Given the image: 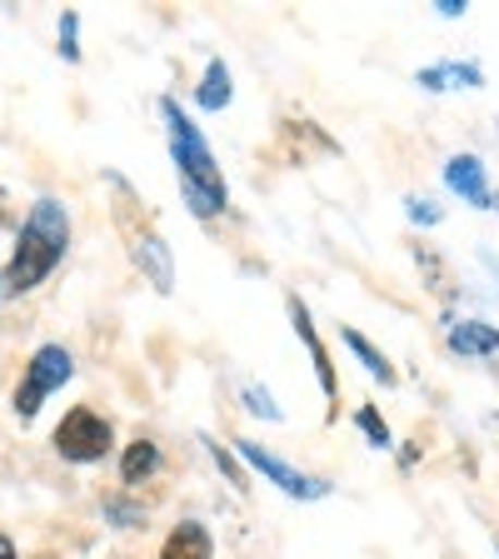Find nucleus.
Listing matches in <instances>:
<instances>
[{
	"mask_svg": "<svg viewBox=\"0 0 499 559\" xmlns=\"http://www.w3.org/2000/svg\"><path fill=\"white\" fill-rule=\"evenodd\" d=\"M290 320H295V335H300V340H305L309 360H315V375H320L325 394H334V369H330V355H325L320 335H315V325H309V309L300 305V300H290Z\"/></svg>",
	"mask_w": 499,
	"mask_h": 559,
	"instance_id": "0eeeda50",
	"label": "nucleus"
},
{
	"mask_svg": "<svg viewBox=\"0 0 499 559\" xmlns=\"http://www.w3.org/2000/svg\"><path fill=\"white\" fill-rule=\"evenodd\" d=\"M65 380H71V355H65V350H60V345H46L36 360H31V375H25V390L15 394V410H21V415L31 420V415H36V410H40V400H46V394L56 390V385H65Z\"/></svg>",
	"mask_w": 499,
	"mask_h": 559,
	"instance_id": "20e7f679",
	"label": "nucleus"
},
{
	"mask_svg": "<svg viewBox=\"0 0 499 559\" xmlns=\"http://www.w3.org/2000/svg\"><path fill=\"white\" fill-rule=\"evenodd\" d=\"M240 454H245V460L255 464L265 479H275L285 495H295V500H320L325 489H330L325 479H309V475H300V470H290L285 460H275V454L265 450V445H255V440H240Z\"/></svg>",
	"mask_w": 499,
	"mask_h": 559,
	"instance_id": "39448f33",
	"label": "nucleus"
},
{
	"mask_svg": "<svg viewBox=\"0 0 499 559\" xmlns=\"http://www.w3.org/2000/svg\"><path fill=\"white\" fill-rule=\"evenodd\" d=\"M445 180H450V191H460L470 205H479V210H489V185H485V166H479L475 155H454L450 166H445Z\"/></svg>",
	"mask_w": 499,
	"mask_h": 559,
	"instance_id": "423d86ee",
	"label": "nucleus"
},
{
	"mask_svg": "<svg viewBox=\"0 0 499 559\" xmlns=\"http://www.w3.org/2000/svg\"><path fill=\"white\" fill-rule=\"evenodd\" d=\"M56 450L65 454V460H100V454L110 450V425L100 415H90V410H71L65 415V425L56 429Z\"/></svg>",
	"mask_w": 499,
	"mask_h": 559,
	"instance_id": "7ed1b4c3",
	"label": "nucleus"
},
{
	"mask_svg": "<svg viewBox=\"0 0 499 559\" xmlns=\"http://www.w3.org/2000/svg\"><path fill=\"white\" fill-rule=\"evenodd\" d=\"M120 470H125V479H131V485H135V479H145L155 470V445L150 440H135L131 450H125V464H120Z\"/></svg>",
	"mask_w": 499,
	"mask_h": 559,
	"instance_id": "ddd939ff",
	"label": "nucleus"
},
{
	"mask_svg": "<svg viewBox=\"0 0 499 559\" xmlns=\"http://www.w3.org/2000/svg\"><path fill=\"white\" fill-rule=\"evenodd\" d=\"M65 230H71L65 226V210H60L56 200H40L21 230L15 260H11V270H5V290H15V295H21V290H36L60 265V255H65Z\"/></svg>",
	"mask_w": 499,
	"mask_h": 559,
	"instance_id": "f03ea898",
	"label": "nucleus"
},
{
	"mask_svg": "<svg viewBox=\"0 0 499 559\" xmlns=\"http://www.w3.org/2000/svg\"><path fill=\"white\" fill-rule=\"evenodd\" d=\"M450 350L454 355H495L499 350V330L495 325H454L450 330Z\"/></svg>",
	"mask_w": 499,
	"mask_h": 559,
	"instance_id": "6e6552de",
	"label": "nucleus"
},
{
	"mask_svg": "<svg viewBox=\"0 0 499 559\" xmlns=\"http://www.w3.org/2000/svg\"><path fill=\"white\" fill-rule=\"evenodd\" d=\"M245 405L255 410V415H265V420H280V405H270V394L255 390V385H245Z\"/></svg>",
	"mask_w": 499,
	"mask_h": 559,
	"instance_id": "4468645a",
	"label": "nucleus"
},
{
	"mask_svg": "<svg viewBox=\"0 0 499 559\" xmlns=\"http://www.w3.org/2000/svg\"><path fill=\"white\" fill-rule=\"evenodd\" d=\"M345 345H350V350H355V355H360V360H365V369H369V375H380V380H385V385H390V380H394V369H390V365H385V355H380V350H375V345H369V340H365V335H360V330H345Z\"/></svg>",
	"mask_w": 499,
	"mask_h": 559,
	"instance_id": "f8f14e48",
	"label": "nucleus"
},
{
	"mask_svg": "<svg viewBox=\"0 0 499 559\" xmlns=\"http://www.w3.org/2000/svg\"><path fill=\"white\" fill-rule=\"evenodd\" d=\"M0 559H15V549H11V539L0 535Z\"/></svg>",
	"mask_w": 499,
	"mask_h": 559,
	"instance_id": "6ab92c4d",
	"label": "nucleus"
},
{
	"mask_svg": "<svg viewBox=\"0 0 499 559\" xmlns=\"http://www.w3.org/2000/svg\"><path fill=\"white\" fill-rule=\"evenodd\" d=\"M160 559H210V539H205L200 524H180L175 535L166 539Z\"/></svg>",
	"mask_w": 499,
	"mask_h": 559,
	"instance_id": "9d476101",
	"label": "nucleus"
},
{
	"mask_svg": "<svg viewBox=\"0 0 499 559\" xmlns=\"http://www.w3.org/2000/svg\"><path fill=\"white\" fill-rule=\"evenodd\" d=\"M440 15H464V0H440Z\"/></svg>",
	"mask_w": 499,
	"mask_h": 559,
	"instance_id": "a211bd4d",
	"label": "nucleus"
},
{
	"mask_svg": "<svg viewBox=\"0 0 499 559\" xmlns=\"http://www.w3.org/2000/svg\"><path fill=\"white\" fill-rule=\"evenodd\" d=\"M360 429H365L375 445H390V429H385V420L375 415V410H360Z\"/></svg>",
	"mask_w": 499,
	"mask_h": 559,
	"instance_id": "2eb2a0df",
	"label": "nucleus"
},
{
	"mask_svg": "<svg viewBox=\"0 0 499 559\" xmlns=\"http://www.w3.org/2000/svg\"><path fill=\"white\" fill-rule=\"evenodd\" d=\"M230 100V71L226 65H220V60H215L210 71H205V85H200V106L205 110H220Z\"/></svg>",
	"mask_w": 499,
	"mask_h": 559,
	"instance_id": "9b49d317",
	"label": "nucleus"
},
{
	"mask_svg": "<svg viewBox=\"0 0 499 559\" xmlns=\"http://www.w3.org/2000/svg\"><path fill=\"white\" fill-rule=\"evenodd\" d=\"M60 31H65L60 50H65V60H75V56H81V46H75V15H65V21H60Z\"/></svg>",
	"mask_w": 499,
	"mask_h": 559,
	"instance_id": "dca6fc26",
	"label": "nucleus"
},
{
	"mask_svg": "<svg viewBox=\"0 0 499 559\" xmlns=\"http://www.w3.org/2000/svg\"><path fill=\"white\" fill-rule=\"evenodd\" d=\"M410 215H415V220H425V226H435V220H440V210H435L429 200H410Z\"/></svg>",
	"mask_w": 499,
	"mask_h": 559,
	"instance_id": "f3484780",
	"label": "nucleus"
},
{
	"mask_svg": "<svg viewBox=\"0 0 499 559\" xmlns=\"http://www.w3.org/2000/svg\"><path fill=\"white\" fill-rule=\"evenodd\" d=\"M160 110H166L170 150H175L180 185H185V200H191V210L195 215L226 210V180H220V166H215V155H210V145H205V135L195 131V120L180 116L175 100H160Z\"/></svg>",
	"mask_w": 499,
	"mask_h": 559,
	"instance_id": "f257e3e1",
	"label": "nucleus"
},
{
	"mask_svg": "<svg viewBox=\"0 0 499 559\" xmlns=\"http://www.w3.org/2000/svg\"><path fill=\"white\" fill-rule=\"evenodd\" d=\"M135 260H141L145 270H150L155 290H175V270H170V251H166V240L145 235L141 245H135Z\"/></svg>",
	"mask_w": 499,
	"mask_h": 559,
	"instance_id": "1a4fd4ad",
	"label": "nucleus"
}]
</instances>
